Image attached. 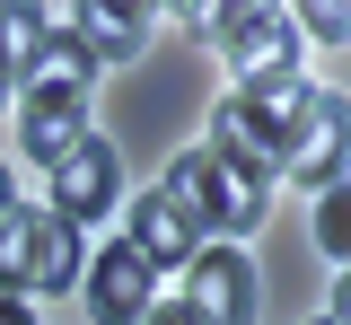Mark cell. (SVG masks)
I'll use <instances>...</instances> for the list:
<instances>
[{
	"instance_id": "11",
	"label": "cell",
	"mask_w": 351,
	"mask_h": 325,
	"mask_svg": "<svg viewBox=\"0 0 351 325\" xmlns=\"http://www.w3.org/2000/svg\"><path fill=\"white\" fill-rule=\"evenodd\" d=\"M343 158H351V149H343V123H334L325 141H307L299 158H290V176H299L307 193H334V185H343Z\"/></svg>"
},
{
	"instance_id": "12",
	"label": "cell",
	"mask_w": 351,
	"mask_h": 325,
	"mask_svg": "<svg viewBox=\"0 0 351 325\" xmlns=\"http://www.w3.org/2000/svg\"><path fill=\"white\" fill-rule=\"evenodd\" d=\"M316 246H325L334 264H343V255H351V202H343V185H334V193H325V202H316Z\"/></svg>"
},
{
	"instance_id": "13",
	"label": "cell",
	"mask_w": 351,
	"mask_h": 325,
	"mask_svg": "<svg viewBox=\"0 0 351 325\" xmlns=\"http://www.w3.org/2000/svg\"><path fill=\"white\" fill-rule=\"evenodd\" d=\"M18 97V36H9V9H0V106Z\"/></svg>"
},
{
	"instance_id": "5",
	"label": "cell",
	"mask_w": 351,
	"mask_h": 325,
	"mask_svg": "<svg viewBox=\"0 0 351 325\" xmlns=\"http://www.w3.org/2000/svg\"><path fill=\"white\" fill-rule=\"evenodd\" d=\"M211 45L228 53V71L237 80H272V71H290L299 62V18L290 9H211Z\"/></svg>"
},
{
	"instance_id": "4",
	"label": "cell",
	"mask_w": 351,
	"mask_h": 325,
	"mask_svg": "<svg viewBox=\"0 0 351 325\" xmlns=\"http://www.w3.org/2000/svg\"><path fill=\"white\" fill-rule=\"evenodd\" d=\"M114 202H123V158H114V141L80 132L62 158H53V211H62L71 229H97Z\"/></svg>"
},
{
	"instance_id": "10",
	"label": "cell",
	"mask_w": 351,
	"mask_h": 325,
	"mask_svg": "<svg viewBox=\"0 0 351 325\" xmlns=\"http://www.w3.org/2000/svg\"><path fill=\"white\" fill-rule=\"evenodd\" d=\"M132 255H141L149 273H167V264H193V255H202V237H193V220L176 211L167 193H141V202H132Z\"/></svg>"
},
{
	"instance_id": "7",
	"label": "cell",
	"mask_w": 351,
	"mask_h": 325,
	"mask_svg": "<svg viewBox=\"0 0 351 325\" xmlns=\"http://www.w3.org/2000/svg\"><path fill=\"white\" fill-rule=\"evenodd\" d=\"M80 290H88V317L97 325H141L149 308H158V273L132 255V237H106V255H88Z\"/></svg>"
},
{
	"instance_id": "3",
	"label": "cell",
	"mask_w": 351,
	"mask_h": 325,
	"mask_svg": "<svg viewBox=\"0 0 351 325\" xmlns=\"http://www.w3.org/2000/svg\"><path fill=\"white\" fill-rule=\"evenodd\" d=\"M158 193H167L176 211L193 220V237H202V246L246 237V229L263 220V202H272V193H255L237 167H219L211 149H176V167H167V185H158Z\"/></svg>"
},
{
	"instance_id": "8",
	"label": "cell",
	"mask_w": 351,
	"mask_h": 325,
	"mask_svg": "<svg viewBox=\"0 0 351 325\" xmlns=\"http://www.w3.org/2000/svg\"><path fill=\"white\" fill-rule=\"evenodd\" d=\"M80 132H88V88H71V80H27L18 88V149L36 167H53Z\"/></svg>"
},
{
	"instance_id": "17",
	"label": "cell",
	"mask_w": 351,
	"mask_h": 325,
	"mask_svg": "<svg viewBox=\"0 0 351 325\" xmlns=\"http://www.w3.org/2000/svg\"><path fill=\"white\" fill-rule=\"evenodd\" d=\"M307 325H343V308H325V317H307Z\"/></svg>"
},
{
	"instance_id": "16",
	"label": "cell",
	"mask_w": 351,
	"mask_h": 325,
	"mask_svg": "<svg viewBox=\"0 0 351 325\" xmlns=\"http://www.w3.org/2000/svg\"><path fill=\"white\" fill-rule=\"evenodd\" d=\"M9 202H18V193H9V167H0V220H9Z\"/></svg>"
},
{
	"instance_id": "9",
	"label": "cell",
	"mask_w": 351,
	"mask_h": 325,
	"mask_svg": "<svg viewBox=\"0 0 351 325\" xmlns=\"http://www.w3.org/2000/svg\"><path fill=\"white\" fill-rule=\"evenodd\" d=\"M53 27L88 53V71H114V62H132V53L149 45V9H141V0H114V9H106V0H88V9L53 18Z\"/></svg>"
},
{
	"instance_id": "1",
	"label": "cell",
	"mask_w": 351,
	"mask_h": 325,
	"mask_svg": "<svg viewBox=\"0 0 351 325\" xmlns=\"http://www.w3.org/2000/svg\"><path fill=\"white\" fill-rule=\"evenodd\" d=\"M228 123L255 141L272 167H290L316 132H334V123H343V97H334V88H307L299 71H272V80H237Z\"/></svg>"
},
{
	"instance_id": "15",
	"label": "cell",
	"mask_w": 351,
	"mask_h": 325,
	"mask_svg": "<svg viewBox=\"0 0 351 325\" xmlns=\"http://www.w3.org/2000/svg\"><path fill=\"white\" fill-rule=\"evenodd\" d=\"M0 325H36V317H27V308H18V299H0Z\"/></svg>"
},
{
	"instance_id": "14",
	"label": "cell",
	"mask_w": 351,
	"mask_h": 325,
	"mask_svg": "<svg viewBox=\"0 0 351 325\" xmlns=\"http://www.w3.org/2000/svg\"><path fill=\"white\" fill-rule=\"evenodd\" d=\"M141 325H193V317H184V308H149Z\"/></svg>"
},
{
	"instance_id": "6",
	"label": "cell",
	"mask_w": 351,
	"mask_h": 325,
	"mask_svg": "<svg viewBox=\"0 0 351 325\" xmlns=\"http://www.w3.org/2000/svg\"><path fill=\"white\" fill-rule=\"evenodd\" d=\"M184 317L193 325H255V264H246V246H202L184 264Z\"/></svg>"
},
{
	"instance_id": "2",
	"label": "cell",
	"mask_w": 351,
	"mask_h": 325,
	"mask_svg": "<svg viewBox=\"0 0 351 325\" xmlns=\"http://www.w3.org/2000/svg\"><path fill=\"white\" fill-rule=\"evenodd\" d=\"M88 264L80 229L53 211V202H9V220H0V299H18V290H71Z\"/></svg>"
}]
</instances>
